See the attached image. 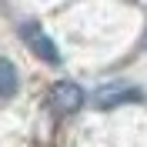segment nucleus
<instances>
[{"mask_svg": "<svg viewBox=\"0 0 147 147\" xmlns=\"http://www.w3.org/2000/svg\"><path fill=\"white\" fill-rule=\"evenodd\" d=\"M144 94L137 90V87H130V84H124V80H110V84H104L100 90L94 94V104L97 107H104V110H110V107H124V104H137Z\"/></svg>", "mask_w": 147, "mask_h": 147, "instance_id": "nucleus-1", "label": "nucleus"}, {"mask_svg": "<svg viewBox=\"0 0 147 147\" xmlns=\"http://www.w3.org/2000/svg\"><path fill=\"white\" fill-rule=\"evenodd\" d=\"M20 37H24V44H27L40 60H47V64H60V50H57V44L40 30V24H34V20L24 24V27H20Z\"/></svg>", "mask_w": 147, "mask_h": 147, "instance_id": "nucleus-2", "label": "nucleus"}, {"mask_svg": "<svg viewBox=\"0 0 147 147\" xmlns=\"http://www.w3.org/2000/svg\"><path fill=\"white\" fill-rule=\"evenodd\" d=\"M50 104H54L57 110L70 114V110H77L84 104V90L74 80H60V84H54V90H50Z\"/></svg>", "mask_w": 147, "mask_h": 147, "instance_id": "nucleus-3", "label": "nucleus"}, {"mask_svg": "<svg viewBox=\"0 0 147 147\" xmlns=\"http://www.w3.org/2000/svg\"><path fill=\"white\" fill-rule=\"evenodd\" d=\"M13 94H17V70H13L10 60L0 57V97L7 100V97H13Z\"/></svg>", "mask_w": 147, "mask_h": 147, "instance_id": "nucleus-4", "label": "nucleus"}, {"mask_svg": "<svg viewBox=\"0 0 147 147\" xmlns=\"http://www.w3.org/2000/svg\"><path fill=\"white\" fill-rule=\"evenodd\" d=\"M140 47H144V50H147V34H144V40H140Z\"/></svg>", "mask_w": 147, "mask_h": 147, "instance_id": "nucleus-5", "label": "nucleus"}]
</instances>
